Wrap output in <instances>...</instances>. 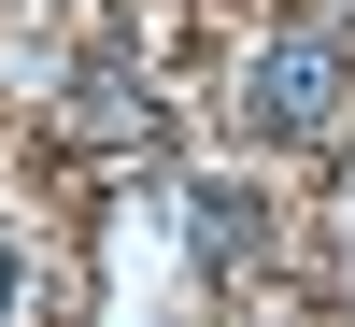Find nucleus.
<instances>
[{
    "mask_svg": "<svg viewBox=\"0 0 355 327\" xmlns=\"http://www.w3.org/2000/svg\"><path fill=\"white\" fill-rule=\"evenodd\" d=\"M71 128H85V142H128V128H142V85H128V57H85V72H71Z\"/></svg>",
    "mask_w": 355,
    "mask_h": 327,
    "instance_id": "nucleus-3",
    "label": "nucleus"
},
{
    "mask_svg": "<svg viewBox=\"0 0 355 327\" xmlns=\"http://www.w3.org/2000/svg\"><path fill=\"white\" fill-rule=\"evenodd\" d=\"M0 299H15V256H0Z\"/></svg>",
    "mask_w": 355,
    "mask_h": 327,
    "instance_id": "nucleus-4",
    "label": "nucleus"
},
{
    "mask_svg": "<svg viewBox=\"0 0 355 327\" xmlns=\"http://www.w3.org/2000/svg\"><path fill=\"white\" fill-rule=\"evenodd\" d=\"M256 114H270L284 142H341V114H355V43L327 15H299L270 57H256Z\"/></svg>",
    "mask_w": 355,
    "mask_h": 327,
    "instance_id": "nucleus-1",
    "label": "nucleus"
},
{
    "mask_svg": "<svg viewBox=\"0 0 355 327\" xmlns=\"http://www.w3.org/2000/svg\"><path fill=\"white\" fill-rule=\"evenodd\" d=\"M185 256H199V271H242V256H256V199L242 185H199L185 199Z\"/></svg>",
    "mask_w": 355,
    "mask_h": 327,
    "instance_id": "nucleus-2",
    "label": "nucleus"
}]
</instances>
